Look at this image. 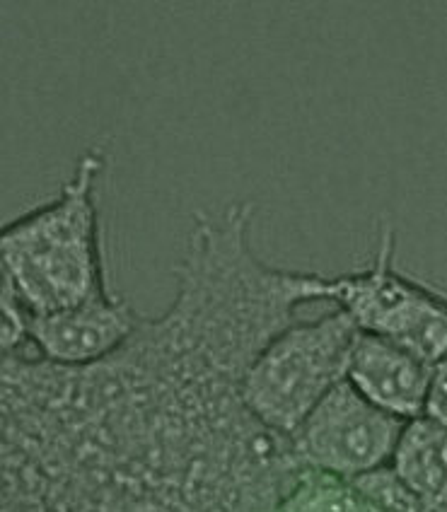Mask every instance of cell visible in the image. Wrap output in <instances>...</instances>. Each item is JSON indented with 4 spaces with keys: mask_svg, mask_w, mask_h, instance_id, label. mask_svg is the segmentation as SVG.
<instances>
[{
    "mask_svg": "<svg viewBox=\"0 0 447 512\" xmlns=\"http://www.w3.org/2000/svg\"><path fill=\"white\" fill-rule=\"evenodd\" d=\"M274 512H373L353 481L300 467L278 498Z\"/></svg>",
    "mask_w": 447,
    "mask_h": 512,
    "instance_id": "cell-9",
    "label": "cell"
},
{
    "mask_svg": "<svg viewBox=\"0 0 447 512\" xmlns=\"http://www.w3.org/2000/svg\"><path fill=\"white\" fill-rule=\"evenodd\" d=\"M426 416L438 418V421H447V353L438 363L433 365V380H431V394H428Z\"/></svg>",
    "mask_w": 447,
    "mask_h": 512,
    "instance_id": "cell-12",
    "label": "cell"
},
{
    "mask_svg": "<svg viewBox=\"0 0 447 512\" xmlns=\"http://www.w3.org/2000/svg\"><path fill=\"white\" fill-rule=\"evenodd\" d=\"M433 368L392 339L361 334L348 360L346 382L399 421L426 416Z\"/></svg>",
    "mask_w": 447,
    "mask_h": 512,
    "instance_id": "cell-7",
    "label": "cell"
},
{
    "mask_svg": "<svg viewBox=\"0 0 447 512\" xmlns=\"http://www.w3.org/2000/svg\"><path fill=\"white\" fill-rule=\"evenodd\" d=\"M29 343V312L17 298H0V356H17Z\"/></svg>",
    "mask_w": 447,
    "mask_h": 512,
    "instance_id": "cell-11",
    "label": "cell"
},
{
    "mask_svg": "<svg viewBox=\"0 0 447 512\" xmlns=\"http://www.w3.org/2000/svg\"><path fill=\"white\" fill-rule=\"evenodd\" d=\"M353 484L358 486L373 512H447L443 505L423 503L416 493H411L399 481L392 467H382L373 474H365Z\"/></svg>",
    "mask_w": 447,
    "mask_h": 512,
    "instance_id": "cell-10",
    "label": "cell"
},
{
    "mask_svg": "<svg viewBox=\"0 0 447 512\" xmlns=\"http://www.w3.org/2000/svg\"><path fill=\"white\" fill-rule=\"evenodd\" d=\"M402 428L404 421L377 409L344 380L288 440L300 467L356 481L390 467Z\"/></svg>",
    "mask_w": 447,
    "mask_h": 512,
    "instance_id": "cell-5",
    "label": "cell"
},
{
    "mask_svg": "<svg viewBox=\"0 0 447 512\" xmlns=\"http://www.w3.org/2000/svg\"><path fill=\"white\" fill-rule=\"evenodd\" d=\"M397 235L380 225L373 261L361 271L329 276V302L361 334L392 339L433 368L447 353V295L394 266Z\"/></svg>",
    "mask_w": 447,
    "mask_h": 512,
    "instance_id": "cell-4",
    "label": "cell"
},
{
    "mask_svg": "<svg viewBox=\"0 0 447 512\" xmlns=\"http://www.w3.org/2000/svg\"><path fill=\"white\" fill-rule=\"evenodd\" d=\"M104 155L87 150L54 201L0 228V252L29 314H49L107 293L97 179Z\"/></svg>",
    "mask_w": 447,
    "mask_h": 512,
    "instance_id": "cell-2",
    "label": "cell"
},
{
    "mask_svg": "<svg viewBox=\"0 0 447 512\" xmlns=\"http://www.w3.org/2000/svg\"><path fill=\"white\" fill-rule=\"evenodd\" d=\"M390 467L423 503L447 508V423L431 416L406 421Z\"/></svg>",
    "mask_w": 447,
    "mask_h": 512,
    "instance_id": "cell-8",
    "label": "cell"
},
{
    "mask_svg": "<svg viewBox=\"0 0 447 512\" xmlns=\"http://www.w3.org/2000/svg\"><path fill=\"white\" fill-rule=\"evenodd\" d=\"M141 319L129 300L107 290L68 310L29 314V343L49 363L83 368L119 351Z\"/></svg>",
    "mask_w": 447,
    "mask_h": 512,
    "instance_id": "cell-6",
    "label": "cell"
},
{
    "mask_svg": "<svg viewBox=\"0 0 447 512\" xmlns=\"http://www.w3.org/2000/svg\"><path fill=\"white\" fill-rule=\"evenodd\" d=\"M358 336L361 331L339 307L290 324L249 365L242 382L249 413L261 426L290 438L319 401L346 380Z\"/></svg>",
    "mask_w": 447,
    "mask_h": 512,
    "instance_id": "cell-3",
    "label": "cell"
},
{
    "mask_svg": "<svg viewBox=\"0 0 447 512\" xmlns=\"http://www.w3.org/2000/svg\"><path fill=\"white\" fill-rule=\"evenodd\" d=\"M0 298H17L13 273H10V266H8V261H5L3 252H0Z\"/></svg>",
    "mask_w": 447,
    "mask_h": 512,
    "instance_id": "cell-13",
    "label": "cell"
},
{
    "mask_svg": "<svg viewBox=\"0 0 447 512\" xmlns=\"http://www.w3.org/2000/svg\"><path fill=\"white\" fill-rule=\"evenodd\" d=\"M266 336L184 283L83 368L0 356V498L44 512H274L300 464L242 399Z\"/></svg>",
    "mask_w": 447,
    "mask_h": 512,
    "instance_id": "cell-1",
    "label": "cell"
},
{
    "mask_svg": "<svg viewBox=\"0 0 447 512\" xmlns=\"http://www.w3.org/2000/svg\"><path fill=\"white\" fill-rule=\"evenodd\" d=\"M445 423H447V421H445Z\"/></svg>",
    "mask_w": 447,
    "mask_h": 512,
    "instance_id": "cell-14",
    "label": "cell"
}]
</instances>
